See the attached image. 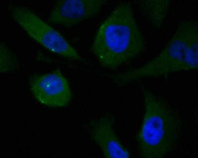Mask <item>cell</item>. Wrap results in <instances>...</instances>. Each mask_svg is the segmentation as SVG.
<instances>
[{
  "label": "cell",
  "mask_w": 198,
  "mask_h": 158,
  "mask_svg": "<svg viewBox=\"0 0 198 158\" xmlns=\"http://www.w3.org/2000/svg\"><path fill=\"white\" fill-rule=\"evenodd\" d=\"M145 47L131 6L122 3L100 25L91 50L102 66L115 69L140 54Z\"/></svg>",
  "instance_id": "1"
},
{
  "label": "cell",
  "mask_w": 198,
  "mask_h": 158,
  "mask_svg": "<svg viewBox=\"0 0 198 158\" xmlns=\"http://www.w3.org/2000/svg\"><path fill=\"white\" fill-rule=\"evenodd\" d=\"M198 67V26L194 21L181 23L170 40L154 59L139 68L122 73L125 83L142 77H167L176 72Z\"/></svg>",
  "instance_id": "2"
},
{
  "label": "cell",
  "mask_w": 198,
  "mask_h": 158,
  "mask_svg": "<svg viewBox=\"0 0 198 158\" xmlns=\"http://www.w3.org/2000/svg\"><path fill=\"white\" fill-rule=\"evenodd\" d=\"M145 112L137 136L140 153L145 158L164 156L180 135V124L175 112L162 99L142 87Z\"/></svg>",
  "instance_id": "3"
},
{
  "label": "cell",
  "mask_w": 198,
  "mask_h": 158,
  "mask_svg": "<svg viewBox=\"0 0 198 158\" xmlns=\"http://www.w3.org/2000/svg\"><path fill=\"white\" fill-rule=\"evenodd\" d=\"M11 9L13 19L33 40L53 53L72 60H82L63 36L32 11L19 5Z\"/></svg>",
  "instance_id": "4"
},
{
  "label": "cell",
  "mask_w": 198,
  "mask_h": 158,
  "mask_svg": "<svg viewBox=\"0 0 198 158\" xmlns=\"http://www.w3.org/2000/svg\"><path fill=\"white\" fill-rule=\"evenodd\" d=\"M30 85L35 98L48 106L65 107L72 98L68 82L59 69L50 73L34 76Z\"/></svg>",
  "instance_id": "5"
},
{
  "label": "cell",
  "mask_w": 198,
  "mask_h": 158,
  "mask_svg": "<svg viewBox=\"0 0 198 158\" xmlns=\"http://www.w3.org/2000/svg\"><path fill=\"white\" fill-rule=\"evenodd\" d=\"M105 0H61L53 6L48 19L51 24L71 27L97 15Z\"/></svg>",
  "instance_id": "6"
},
{
  "label": "cell",
  "mask_w": 198,
  "mask_h": 158,
  "mask_svg": "<svg viewBox=\"0 0 198 158\" xmlns=\"http://www.w3.org/2000/svg\"><path fill=\"white\" fill-rule=\"evenodd\" d=\"M114 119L105 116L92 121L89 133L91 137L101 147L107 158H127L129 153L120 143L112 128Z\"/></svg>",
  "instance_id": "7"
},
{
  "label": "cell",
  "mask_w": 198,
  "mask_h": 158,
  "mask_svg": "<svg viewBox=\"0 0 198 158\" xmlns=\"http://www.w3.org/2000/svg\"><path fill=\"white\" fill-rule=\"evenodd\" d=\"M168 0L140 1L138 6L143 16L156 28L161 26L170 6Z\"/></svg>",
  "instance_id": "8"
},
{
  "label": "cell",
  "mask_w": 198,
  "mask_h": 158,
  "mask_svg": "<svg viewBox=\"0 0 198 158\" xmlns=\"http://www.w3.org/2000/svg\"><path fill=\"white\" fill-rule=\"evenodd\" d=\"M1 70H8L14 67V56L2 44L1 45Z\"/></svg>",
  "instance_id": "9"
}]
</instances>
